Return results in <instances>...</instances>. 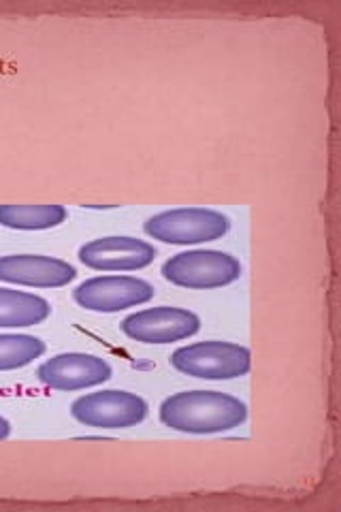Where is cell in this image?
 Here are the masks:
<instances>
[{
    "instance_id": "obj_1",
    "label": "cell",
    "mask_w": 341,
    "mask_h": 512,
    "mask_svg": "<svg viewBox=\"0 0 341 512\" xmlns=\"http://www.w3.org/2000/svg\"><path fill=\"white\" fill-rule=\"evenodd\" d=\"M158 419L167 429L180 434L214 436L246 423L248 404L224 391H180L160 404Z\"/></svg>"
},
{
    "instance_id": "obj_2",
    "label": "cell",
    "mask_w": 341,
    "mask_h": 512,
    "mask_svg": "<svg viewBox=\"0 0 341 512\" xmlns=\"http://www.w3.org/2000/svg\"><path fill=\"white\" fill-rule=\"evenodd\" d=\"M143 231L160 244L201 246L229 233L231 218L214 207H173L145 220Z\"/></svg>"
},
{
    "instance_id": "obj_3",
    "label": "cell",
    "mask_w": 341,
    "mask_h": 512,
    "mask_svg": "<svg viewBox=\"0 0 341 512\" xmlns=\"http://www.w3.org/2000/svg\"><path fill=\"white\" fill-rule=\"evenodd\" d=\"M169 363L184 376L222 382L248 376L252 372V352L237 342L207 340L173 350Z\"/></svg>"
},
{
    "instance_id": "obj_4",
    "label": "cell",
    "mask_w": 341,
    "mask_h": 512,
    "mask_svg": "<svg viewBox=\"0 0 341 512\" xmlns=\"http://www.w3.org/2000/svg\"><path fill=\"white\" fill-rule=\"evenodd\" d=\"M160 274L169 284L188 291H216L235 284L243 276V265L229 252L194 248L173 254L162 263Z\"/></svg>"
},
{
    "instance_id": "obj_5",
    "label": "cell",
    "mask_w": 341,
    "mask_h": 512,
    "mask_svg": "<svg viewBox=\"0 0 341 512\" xmlns=\"http://www.w3.org/2000/svg\"><path fill=\"white\" fill-rule=\"evenodd\" d=\"M150 406L137 393L124 389H103L79 395L71 404V416L92 429H131L148 419Z\"/></svg>"
},
{
    "instance_id": "obj_6",
    "label": "cell",
    "mask_w": 341,
    "mask_h": 512,
    "mask_svg": "<svg viewBox=\"0 0 341 512\" xmlns=\"http://www.w3.org/2000/svg\"><path fill=\"white\" fill-rule=\"evenodd\" d=\"M156 295L152 282L137 276H94L75 286L73 301L94 314H118L150 303Z\"/></svg>"
},
{
    "instance_id": "obj_7",
    "label": "cell",
    "mask_w": 341,
    "mask_h": 512,
    "mask_svg": "<svg viewBox=\"0 0 341 512\" xmlns=\"http://www.w3.org/2000/svg\"><path fill=\"white\" fill-rule=\"evenodd\" d=\"M120 331L128 340L145 346H167L184 342L201 331V316L188 308L156 306L128 314Z\"/></svg>"
},
{
    "instance_id": "obj_8",
    "label": "cell",
    "mask_w": 341,
    "mask_h": 512,
    "mask_svg": "<svg viewBox=\"0 0 341 512\" xmlns=\"http://www.w3.org/2000/svg\"><path fill=\"white\" fill-rule=\"evenodd\" d=\"M158 256V250L148 239L133 235H107L96 237L84 244L77 252V259L88 269L103 274H131L150 267Z\"/></svg>"
},
{
    "instance_id": "obj_9",
    "label": "cell",
    "mask_w": 341,
    "mask_h": 512,
    "mask_svg": "<svg viewBox=\"0 0 341 512\" xmlns=\"http://www.w3.org/2000/svg\"><path fill=\"white\" fill-rule=\"evenodd\" d=\"M113 376L107 359L92 352H60L37 367V380L45 389L75 393L101 387Z\"/></svg>"
},
{
    "instance_id": "obj_10",
    "label": "cell",
    "mask_w": 341,
    "mask_h": 512,
    "mask_svg": "<svg viewBox=\"0 0 341 512\" xmlns=\"http://www.w3.org/2000/svg\"><path fill=\"white\" fill-rule=\"evenodd\" d=\"M77 278V269L58 256L5 254L0 256V282L28 288H64Z\"/></svg>"
},
{
    "instance_id": "obj_11",
    "label": "cell",
    "mask_w": 341,
    "mask_h": 512,
    "mask_svg": "<svg viewBox=\"0 0 341 512\" xmlns=\"http://www.w3.org/2000/svg\"><path fill=\"white\" fill-rule=\"evenodd\" d=\"M52 303L41 295L0 286V329H28L52 316Z\"/></svg>"
},
{
    "instance_id": "obj_12",
    "label": "cell",
    "mask_w": 341,
    "mask_h": 512,
    "mask_svg": "<svg viewBox=\"0 0 341 512\" xmlns=\"http://www.w3.org/2000/svg\"><path fill=\"white\" fill-rule=\"evenodd\" d=\"M69 210L64 205H0V227L11 231H50L67 222Z\"/></svg>"
},
{
    "instance_id": "obj_13",
    "label": "cell",
    "mask_w": 341,
    "mask_h": 512,
    "mask_svg": "<svg viewBox=\"0 0 341 512\" xmlns=\"http://www.w3.org/2000/svg\"><path fill=\"white\" fill-rule=\"evenodd\" d=\"M45 342L28 333H0V372L24 370L45 355Z\"/></svg>"
},
{
    "instance_id": "obj_14",
    "label": "cell",
    "mask_w": 341,
    "mask_h": 512,
    "mask_svg": "<svg viewBox=\"0 0 341 512\" xmlns=\"http://www.w3.org/2000/svg\"><path fill=\"white\" fill-rule=\"evenodd\" d=\"M11 431H13V427H11V423L5 419L3 414H0V442L3 440H7L9 436H11Z\"/></svg>"
}]
</instances>
